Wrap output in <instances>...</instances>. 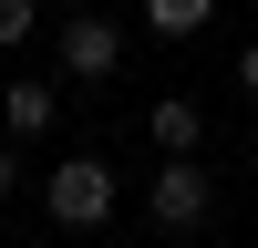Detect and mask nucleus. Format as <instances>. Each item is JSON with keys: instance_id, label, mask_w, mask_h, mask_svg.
Wrapping results in <instances>:
<instances>
[{"instance_id": "1", "label": "nucleus", "mask_w": 258, "mask_h": 248, "mask_svg": "<svg viewBox=\"0 0 258 248\" xmlns=\"http://www.w3.org/2000/svg\"><path fill=\"white\" fill-rule=\"evenodd\" d=\"M145 217H155L165 238L207 227V217H217V186H207V165H197V155H165V165H155V186H145Z\"/></svg>"}, {"instance_id": "7", "label": "nucleus", "mask_w": 258, "mask_h": 248, "mask_svg": "<svg viewBox=\"0 0 258 248\" xmlns=\"http://www.w3.org/2000/svg\"><path fill=\"white\" fill-rule=\"evenodd\" d=\"M31 41V0H0V52H21Z\"/></svg>"}, {"instance_id": "9", "label": "nucleus", "mask_w": 258, "mask_h": 248, "mask_svg": "<svg viewBox=\"0 0 258 248\" xmlns=\"http://www.w3.org/2000/svg\"><path fill=\"white\" fill-rule=\"evenodd\" d=\"M238 83H248V93H258V41H248V52H238Z\"/></svg>"}, {"instance_id": "10", "label": "nucleus", "mask_w": 258, "mask_h": 248, "mask_svg": "<svg viewBox=\"0 0 258 248\" xmlns=\"http://www.w3.org/2000/svg\"><path fill=\"white\" fill-rule=\"evenodd\" d=\"M62 11H93V0H62Z\"/></svg>"}, {"instance_id": "6", "label": "nucleus", "mask_w": 258, "mask_h": 248, "mask_svg": "<svg viewBox=\"0 0 258 248\" xmlns=\"http://www.w3.org/2000/svg\"><path fill=\"white\" fill-rule=\"evenodd\" d=\"M145 21H155L165 41H197L207 21H217V0H145Z\"/></svg>"}, {"instance_id": "4", "label": "nucleus", "mask_w": 258, "mask_h": 248, "mask_svg": "<svg viewBox=\"0 0 258 248\" xmlns=\"http://www.w3.org/2000/svg\"><path fill=\"white\" fill-rule=\"evenodd\" d=\"M0 124H11L21 145H31V135H52V124H62V93H52V83H31V73H21L11 93H0Z\"/></svg>"}, {"instance_id": "2", "label": "nucleus", "mask_w": 258, "mask_h": 248, "mask_svg": "<svg viewBox=\"0 0 258 248\" xmlns=\"http://www.w3.org/2000/svg\"><path fill=\"white\" fill-rule=\"evenodd\" d=\"M41 207H52V227H103L114 217V165L103 155H62L52 186H41Z\"/></svg>"}, {"instance_id": "8", "label": "nucleus", "mask_w": 258, "mask_h": 248, "mask_svg": "<svg viewBox=\"0 0 258 248\" xmlns=\"http://www.w3.org/2000/svg\"><path fill=\"white\" fill-rule=\"evenodd\" d=\"M11 186H21V155H11V145H0V197H11Z\"/></svg>"}, {"instance_id": "5", "label": "nucleus", "mask_w": 258, "mask_h": 248, "mask_svg": "<svg viewBox=\"0 0 258 248\" xmlns=\"http://www.w3.org/2000/svg\"><path fill=\"white\" fill-rule=\"evenodd\" d=\"M145 135H155L165 155H197V135H207V114H197V103H186V93H165L155 114H145Z\"/></svg>"}, {"instance_id": "3", "label": "nucleus", "mask_w": 258, "mask_h": 248, "mask_svg": "<svg viewBox=\"0 0 258 248\" xmlns=\"http://www.w3.org/2000/svg\"><path fill=\"white\" fill-rule=\"evenodd\" d=\"M52 41H62V73H73V83H114V73H124V31H114L103 11H73Z\"/></svg>"}]
</instances>
